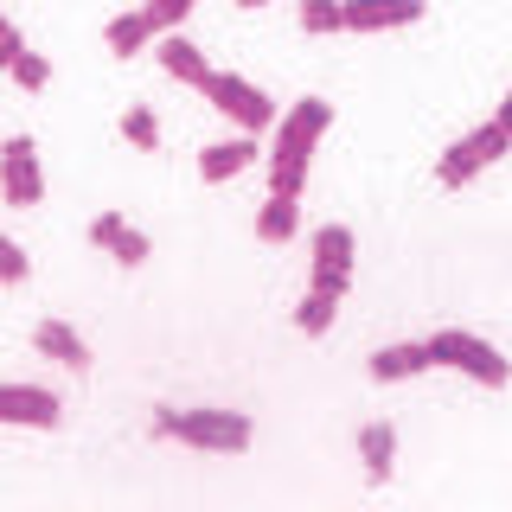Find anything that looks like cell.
Masks as SVG:
<instances>
[{"mask_svg": "<svg viewBox=\"0 0 512 512\" xmlns=\"http://www.w3.org/2000/svg\"><path fill=\"white\" fill-rule=\"evenodd\" d=\"M327 122H333V103H320V96L288 109V122L276 135V160H269V192H282V199L301 192V180H308V154H314V141L327 135Z\"/></svg>", "mask_w": 512, "mask_h": 512, "instance_id": "cell-1", "label": "cell"}, {"mask_svg": "<svg viewBox=\"0 0 512 512\" xmlns=\"http://www.w3.org/2000/svg\"><path fill=\"white\" fill-rule=\"evenodd\" d=\"M429 346V365H455V372H468L474 384H487V391H500V384L512 378V365L493 352L480 333H461V327H442L436 340H423Z\"/></svg>", "mask_w": 512, "mask_h": 512, "instance_id": "cell-2", "label": "cell"}, {"mask_svg": "<svg viewBox=\"0 0 512 512\" xmlns=\"http://www.w3.org/2000/svg\"><path fill=\"white\" fill-rule=\"evenodd\" d=\"M173 436L192 442V448H250V416L244 410H173Z\"/></svg>", "mask_w": 512, "mask_h": 512, "instance_id": "cell-3", "label": "cell"}, {"mask_svg": "<svg viewBox=\"0 0 512 512\" xmlns=\"http://www.w3.org/2000/svg\"><path fill=\"white\" fill-rule=\"evenodd\" d=\"M500 154H512V135H506L500 122H487V128H474V135H461L455 148L442 154L436 180H442V186H468L474 173H480V167H493V160H500Z\"/></svg>", "mask_w": 512, "mask_h": 512, "instance_id": "cell-4", "label": "cell"}, {"mask_svg": "<svg viewBox=\"0 0 512 512\" xmlns=\"http://www.w3.org/2000/svg\"><path fill=\"white\" fill-rule=\"evenodd\" d=\"M205 96H212V103H218V109H224V116H231L237 128H250V135H256V128H269V122H276V103H269V96L256 90L250 77H231V71H218L212 84H205Z\"/></svg>", "mask_w": 512, "mask_h": 512, "instance_id": "cell-5", "label": "cell"}, {"mask_svg": "<svg viewBox=\"0 0 512 512\" xmlns=\"http://www.w3.org/2000/svg\"><path fill=\"white\" fill-rule=\"evenodd\" d=\"M0 192H7V205H39V154H32V141L26 135H13L7 148H0Z\"/></svg>", "mask_w": 512, "mask_h": 512, "instance_id": "cell-6", "label": "cell"}, {"mask_svg": "<svg viewBox=\"0 0 512 512\" xmlns=\"http://www.w3.org/2000/svg\"><path fill=\"white\" fill-rule=\"evenodd\" d=\"M0 423H26V429H58V397L39 384H0Z\"/></svg>", "mask_w": 512, "mask_h": 512, "instance_id": "cell-7", "label": "cell"}, {"mask_svg": "<svg viewBox=\"0 0 512 512\" xmlns=\"http://www.w3.org/2000/svg\"><path fill=\"white\" fill-rule=\"evenodd\" d=\"M346 32H384V26H410L423 20V0H340Z\"/></svg>", "mask_w": 512, "mask_h": 512, "instance_id": "cell-8", "label": "cell"}, {"mask_svg": "<svg viewBox=\"0 0 512 512\" xmlns=\"http://www.w3.org/2000/svg\"><path fill=\"white\" fill-rule=\"evenodd\" d=\"M32 346L45 352V359H58V365H71V372H90V346L77 340L71 327H64V320H39V327H32Z\"/></svg>", "mask_w": 512, "mask_h": 512, "instance_id": "cell-9", "label": "cell"}, {"mask_svg": "<svg viewBox=\"0 0 512 512\" xmlns=\"http://www.w3.org/2000/svg\"><path fill=\"white\" fill-rule=\"evenodd\" d=\"M416 372H429V346L423 340H397V346L372 352V378L378 384H397V378H416Z\"/></svg>", "mask_w": 512, "mask_h": 512, "instance_id": "cell-10", "label": "cell"}, {"mask_svg": "<svg viewBox=\"0 0 512 512\" xmlns=\"http://www.w3.org/2000/svg\"><path fill=\"white\" fill-rule=\"evenodd\" d=\"M160 64H167V71L180 77V84H192V90H205V84L218 77L212 64H205V52H199L192 39H167V45H160Z\"/></svg>", "mask_w": 512, "mask_h": 512, "instance_id": "cell-11", "label": "cell"}, {"mask_svg": "<svg viewBox=\"0 0 512 512\" xmlns=\"http://www.w3.org/2000/svg\"><path fill=\"white\" fill-rule=\"evenodd\" d=\"M359 455H365L372 487H384V480H391V455H397V429H391V423H365V429H359Z\"/></svg>", "mask_w": 512, "mask_h": 512, "instance_id": "cell-12", "label": "cell"}, {"mask_svg": "<svg viewBox=\"0 0 512 512\" xmlns=\"http://www.w3.org/2000/svg\"><path fill=\"white\" fill-rule=\"evenodd\" d=\"M250 160H256V141H218V148L199 154V173H205V186H218V180H231V173H244Z\"/></svg>", "mask_w": 512, "mask_h": 512, "instance_id": "cell-13", "label": "cell"}, {"mask_svg": "<svg viewBox=\"0 0 512 512\" xmlns=\"http://www.w3.org/2000/svg\"><path fill=\"white\" fill-rule=\"evenodd\" d=\"M295 224H301V205L282 199V192H269V205L256 212V237H263V244H288V237H295Z\"/></svg>", "mask_w": 512, "mask_h": 512, "instance_id": "cell-14", "label": "cell"}, {"mask_svg": "<svg viewBox=\"0 0 512 512\" xmlns=\"http://www.w3.org/2000/svg\"><path fill=\"white\" fill-rule=\"evenodd\" d=\"M154 39H160V32L148 26V13H122V20H109V52H116V58H135V52H148Z\"/></svg>", "mask_w": 512, "mask_h": 512, "instance_id": "cell-15", "label": "cell"}, {"mask_svg": "<svg viewBox=\"0 0 512 512\" xmlns=\"http://www.w3.org/2000/svg\"><path fill=\"white\" fill-rule=\"evenodd\" d=\"M314 269H352V231L346 224H320L314 231Z\"/></svg>", "mask_w": 512, "mask_h": 512, "instance_id": "cell-16", "label": "cell"}, {"mask_svg": "<svg viewBox=\"0 0 512 512\" xmlns=\"http://www.w3.org/2000/svg\"><path fill=\"white\" fill-rule=\"evenodd\" d=\"M333 301H340V295H320V288H308V301L295 308V327L301 333H327L333 327Z\"/></svg>", "mask_w": 512, "mask_h": 512, "instance_id": "cell-17", "label": "cell"}, {"mask_svg": "<svg viewBox=\"0 0 512 512\" xmlns=\"http://www.w3.org/2000/svg\"><path fill=\"white\" fill-rule=\"evenodd\" d=\"M340 0H301V32H340Z\"/></svg>", "mask_w": 512, "mask_h": 512, "instance_id": "cell-18", "label": "cell"}, {"mask_svg": "<svg viewBox=\"0 0 512 512\" xmlns=\"http://www.w3.org/2000/svg\"><path fill=\"white\" fill-rule=\"evenodd\" d=\"M192 7H199V0H148L141 13H148V26H154V32H167V26H180Z\"/></svg>", "mask_w": 512, "mask_h": 512, "instance_id": "cell-19", "label": "cell"}, {"mask_svg": "<svg viewBox=\"0 0 512 512\" xmlns=\"http://www.w3.org/2000/svg\"><path fill=\"white\" fill-rule=\"evenodd\" d=\"M7 71H13V84H20V90H39L45 77H52V64H45L39 52H20V58L7 64Z\"/></svg>", "mask_w": 512, "mask_h": 512, "instance_id": "cell-20", "label": "cell"}, {"mask_svg": "<svg viewBox=\"0 0 512 512\" xmlns=\"http://www.w3.org/2000/svg\"><path fill=\"white\" fill-rule=\"evenodd\" d=\"M148 250H154V244H148V237H141V231H122V237H116V244H109V256H116V263H122V269H135V263H148Z\"/></svg>", "mask_w": 512, "mask_h": 512, "instance_id": "cell-21", "label": "cell"}, {"mask_svg": "<svg viewBox=\"0 0 512 512\" xmlns=\"http://www.w3.org/2000/svg\"><path fill=\"white\" fill-rule=\"evenodd\" d=\"M122 135L135 141V148H154V141H160V128H154L148 109H128V116H122Z\"/></svg>", "mask_w": 512, "mask_h": 512, "instance_id": "cell-22", "label": "cell"}, {"mask_svg": "<svg viewBox=\"0 0 512 512\" xmlns=\"http://www.w3.org/2000/svg\"><path fill=\"white\" fill-rule=\"evenodd\" d=\"M26 250L20 244H13V237H0V282H26Z\"/></svg>", "mask_w": 512, "mask_h": 512, "instance_id": "cell-23", "label": "cell"}, {"mask_svg": "<svg viewBox=\"0 0 512 512\" xmlns=\"http://www.w3.org/2000/svg\"><path fill=\"white\" fill-rule=\"evenodd\" d=\"M122 231H128V224H122L116 212H103V218H90V244H96V250H109V244H116V237H122Z\"/></svg>", "mask_w": 512, "mask_h": 512, "instance_id": "cell-24", "label": "cell"}, {"mask_svg": "<svg viewBox=\"0 0 512 512\" xmlns=\"http://www.w3.org/2000/svg\"><path fill=\"white\" fill-rule=\"evenodd\" d=\"M346 282H352V269H314V288H320V295H346Z\"/></svg>", "mask_w": 512, "mask_h": 512, "instance_id": "cell-25", "label": "cell"}, {"mask_svg": "<svg viewBox=\"0 0 512 512\" xmlns=\"http://www.w3.org/2000/svg\"><path fill=\"white\" fill-rule=\"evenodd\" d=\"M20 52H26V45H20V32H13V20L0 13V64H13Z\"/></svg>", "mask_w": 512, "mask_h": 512, "instance_id": "cell-26", "label": "cell"}, {"mask_svg": "<svg viewBox=\"0 0 512 512\" xmlns=\"http://www.w3.org/2000/svg\"><path fill=\"white\" fill-rule=\"evenodd\" d=\"M493 122H500L506 135H512V96H506V103H500V116H493Z\"/></svg>", "mask_w": 512, "mask_h": 512, "instance_id": "cell-27", "label": "cell"}, {"mask_svg": "<svg viewBox=\"0 0 512 512\" xmlns=\"http://www.w3.org/2000/svg\"><path fill=\"white\" fill-rule=\"evenodd\" d=\"M237 7H263V0H237Z\"/></svg>", "mask_w": 512, "mask_h": 512, "instance_id": "cell-28", "label": "cell"}]
</instances>
